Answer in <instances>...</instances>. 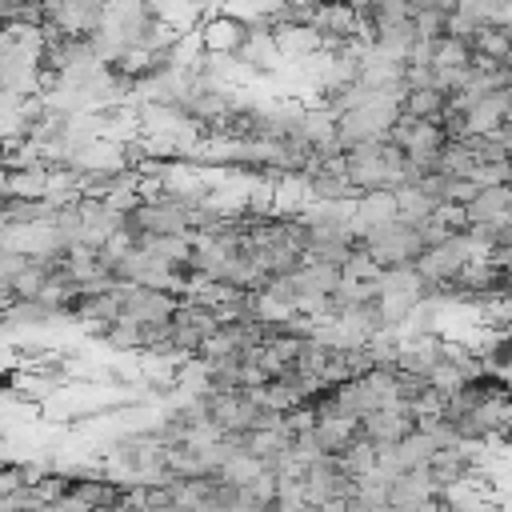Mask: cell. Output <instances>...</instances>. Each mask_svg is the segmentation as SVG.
Returning a JSON list of instances; mask_svg holds the SVG:
<instances>
[{
	"label": "cell",
	"instance_id": "6da1fadb",
	"mask_svg": "<svg viewBox=\"0 0 512 512\" xmlns=\"http://www.w3.org/2000/svg\"><path fill=\"white\" fill-rule=\"evenodd\" d=\"M360 436L372 444V448H392L396 440H404L412 428H416V412L408 404H388V408H376L368 416H360Z\"/></svg>",
	"mask_w": 512,
	"mask_h": 512
},
{
	"label": "cell",
	"instance_id": "7a4b0ae2",
	"mask_svg": "<svg viewBox=\"0 0 512 512\" xmlns=\"http://www.w3.org/2000/svg\"><path fill=\"white\" fill-rule=\"evenodd\" d=\"M432 500H436V484H432V476L424 468L400 472L392 480L388 508H396V512H432Z\"/></svg>",
	"mask_w": 512,
	"mask_h": 512
}]
</instances>
